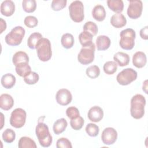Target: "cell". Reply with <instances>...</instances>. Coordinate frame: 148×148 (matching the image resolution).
<instances>
[{"instance_id":"cell-1","label":"cell","mask_w":148,"mask_h":148,"mask_svg":"<svg viewBox=\"0 0 148 148\" xmlns=\"http://www.w3.org/2000/svg\"><path fill=\"white\" fill-rule=\"evenodd\" d=\"M146 99L141 94L134 95L131 99L130 113L131 116L135 119L142 118L145 114Z\"/></svg>"},{"instance_id":"cell-2","label":"cell","mask_w":148,"mask_h":148,"mask_svg":"<svg viewBox=\"0 0 148 148\" xmlns=\"http://www.w3.org/2000/svg\"><path fill=\"white\" fill-rule=\"evenodd\" d=\"M35 133L38 141L42 147H48L52 143L51 135L48 126L43 122H39L35 128Z\"/></svg>"},{"instance_id":"cell-3","label":"cell","mask_w":148,"mask_h":148,"mask_svg":"<svg viewBox=\"0 0 148 148\" xmlns=\"http://www.w3.org/2000/svg\"><path fill=\"white\" fill-rule=\"evenodd\" d=\"M36 49L37 56L41 61L46 62L50 60L52 56V51L51 43L48 39L42 38L38 43Z\"/></svg>"},{"instance_id":"cell-4","label":"cell","mask_w":148,"mask_h":148,"mask_svg":"<svg viewBox=\"0 0 148 148\" xmlns=\"http://www.w3.org/2000/svg\"><path fill=\"white\" fill-rule=\"evenodd\" d=\"M120 46L124 50H130L135 45L136 37L135 31L132 28H127L122 30L120 34Z\"/></svg>"},{"instance_id":"cell-5","label":"cell","mask_w":148,"mask_h":148,"mask_svg":"<svg viewBox=\"0 0 148 148\" xmlns=\"http://www.w3.org/2000/svg\"><path fill=\"white\" fill-rule=\"evenodd\" d=\"M25 33V31L23 27L16 26L5 36V42L8 45L12 46H18L21 43Z\"/></svg>"},{"instance_id":"cell-6","label":"cell","mask_w":148,"mask_h":148,"mask_svg":"<svg viewBox=\"0 0 148 148\" xmlns=\"http://www.w3.org/2000/svg\"><path fill=\"white\" fill-rule=\"evenodd\" d=\"M69 12L70 17L74 22L80 23L84 20V6L82 1H73L69 6Z\"/></svg>"},{"instance_id":"cell-7","label":"cell","mask_w":148,"mask_h":148,"mask_svg":"<svg viewBox=\"0 0 148 148\" xmlns=\"http://www.w3.org/2000/svg\"><path fill=\"white\" fill-rule=\"evenodd\" d=\"M95 50V46L93 42L88 46L83 47L77 56L78 61L83 65L91 63L94 60Z\"/></svg>"},{"instance_id":"cell-8","label":"cell","mask_w":148,"mask_h":148,"mask_svg":"<svg viewBox=\"0 0 148 148\" xmlns=\"http://www.w3.org/2000/svg\"><path fill=\"white\" fill-rule=\"evenodd\" d=\"M138 73L132 68H126L118 73L116 77L117 82L122 86H127L131 84L137 78Z\"/></svg>"},{"instance_id":"cell-9","label":"cell","mask_w":148,"mask_h":148,"mask_svg":"<svg viewBox=\"0 0 148 148\" xmlns=\"http://www.w3.org/2000/svg\"><path fill=\"white\" fill-rule=\"evenodd\" d=\"M26 117L27 113L25 110L22 108H16L11 113L10 124L14 128H21L25 123Z\"/></svg>"},{"instance_id":"cell-10","label":"cell","mask_w":148,"mask_h":148,"mask_svg":"<svg viewBox=\"0 0 148 148\" xmlns=\"http://www.w3.org/2000/svg\"><path fill=\"white\" fill-rule=\"evenodd\" d=\"M143 10V3L140 0H131L127 9V15L132 19H137L140 17Z\"/></svg>"},{"instance_id":"cell-11","label":"cell","mask_w":148,"mask_h":148,"mask_svg":"<svg viewBox=\"0 0 148 148\" xmlns=\"http://www.w3.org/2000/svg\"><path fill=\"white\" fill-rule=\"evenodd\" d=\"M117 138V132L116 130L112 127H107L105 128L101 134V139L102 142L106 145H110L114 143Z\"/></svg>"},{"instance_id":"cell-12","label":"cell","mask_w":148,"mask_h":148,"mask_svg":"<svg viewBox=\"0 0 148 148\" xmlns=\"http://www.w3.org/2000/svg\"><path fill=\"white\" fill-rule=\"evenodd\" d=\"M56 99L57 102L62 106H66L69 104L72 100L71 92L66 88L60 89L56 93Z\"/></svg>"},{"instance_id":"cell-13","label":"cell","mask_w":148,"mask_h":148,"mask_svg":"<svg viewBox=\"0 0 148 148\" xmlns=\"http://www.w3.org/2000/svg\"><path fill=\"white\" fill-rule=\"evenodd\" d=\"M87 116L90 121L94 123H98L103 119V111L101 107L94 106L89 109Z\"/></svg>"},{"instance_id":"cell-14","label":"cell","mask_w":148,"mask_h":148,"mask_svg":"<svg viewBox=\"0 0 148 148\" xmlns=\"http://www.w3.org/2000/svg\"><path fill=\"white\" fill-rule=\"evenodd\" d=\"M0 9L2 15L9 17L13 15L15 11V5L12 1L6 0L2 2Z\"/></svg>"},{"instance_id":"cell-15","label":"cell","mask_w":148,"mask_h":148,"mask_svg":"<svg viewBox=\"0 0 148 148\" xmlns=\"http://www.w3.org/2000/svg\"><path fill=\"white\" fill-rule=\"evenodd\" d=\"M147 62V57L145 53L142 51L136 52L132 57V64L138 68H142L145 66Z\"/></svg>"},{"instance_id":"cell-16","label":"cell","mask_w":148,"mask_h":148,"mask_svg":"<svg viewBox=\"0 0 148 148\" xmlns=\"http://www.w3.org/2000/svg\"><path fill=\"white\" fill-rule=\"evenodd\" d=\"M14 105L13 97L8 94H2L0 96V108L4 110L11 109Z\"/></svg>"},{"instance_id":"cell-17","label":"cell","mask_w":148,"mask_h":148,"mask_svg":"<svg viewBox=\"0 0 148 148\" xmlns=\"http://www.w3.org/2000/svg\"><path fill=\"white\" fill-rule=\"evenodd\" d=\"M110 24L116 28H122L127 24V20L125 16L121 13H115L110 18Z\"/></svg>"},{"instance_id":"cell-18","label":"cell","mask_w":148,"mask_h":148,"mask_svg":"<svg viewBox=\"0 0 148 148\" xmlns=\"http://www.w3.org/2000/svg\"><path fill=\"white\" fill-rule=\"evenodd\" d=\"M110 39L106 35H99L96 39V46L98 50H106L110 46Z\"/></svg>"},{"instance_id":"cell-19","label":"cell","mask_w":148,"mask_h":148,"mask_svg":"<svg viewBox=\"0 0 148 148\" xmlns=\"http://www.w3.org/2000/svg\"><path fill=\"white\" fill-rule=\"evenodd\" d=\"M114 62L120 66H124L128 65L130 60V57L127 53L119 51L114 54L113 56Z\"/></svg>"},{"instance_id":"cell-20","label":"cell","mask_w":148,"mask_h":148,"mask_svg":"<svg viewBox=\"0 0 148 148\" xmlns=\"http://www.w3.org/2000/svg\"><path fill=\"white\" fill-rule=\"evenodd\" d=\"M93 18L98 21H102L106 17V11L104 7L101 5H95L92 10Z\"/></svg>"},{"instance_id":"cell-21","label":"cell","mask_w":148,"mask_h":148,"mask_svg":"<svg viewBox=\"0 0 148 148\" xmlns=\"http://www.w3.org/2000/svg\"><path fill=\"white\" fill-rule=\"evenodd\" d=\"M16 81V77L13 75L12 73H6L2 76L1 83L4 88L10 89L14 86Z\"/></svg>"},{"instance_id":"cell-22","label":"cell","mask_w":148,"mask_h":148,"mask_svg":"<svg viewBox=\"0 0 148 148\" xmlns=\"http://www.w3.org/2000/svg\"><path fill=\"white\" fill-rule=\"evenodd\" d=\"M68 125V123L64 118L57 120L53 126V132L56 135H59L63 132Z\"/></svg>"},{"instance_id":"cell-23","label":"cell","mask_w":148,"mask_h":148,"mask_svg":"<svg viewBox=\"0 0 148 148\" xmlns=\"http://www.w3.org/2000/svg\"><path fill=\"white\" fill-rule=\"evenodd\" d=\"M107 5L111 10L117 13H121L124 9V3L122 0H108Z\"/></svg>"},{"instance_id":"cell-24","label":"cell","mask_w":148,"mask_h":148,"mask_svg":"<svg viewBox=\"0 0 148 148\" xmlns=\"http://www.w3.org/2000/svg\"><path fill=\"white\" fill-rule=\"evenodd\" d=\"M12 62L16 66L17 65L21 62H29V57L25 52L18 51L13 55Z\"/></svg>"},{"instance_id":"cell-25","label":"cell","mask_w":148,"mask_h":148,"mask_svg":"<svg viewBox=\"0 0 148 148\" xmlns=\"http://www.w3.org/2000/svg\"><path fill=\"white\" fill-rule=\"evenodd\" d=\"M18 147L19 148H36L37 146L35 141L31 138L23 136L18 140Z\"/></svg>"},{"instance_id":"cell-26","label":"cell","mask_w":148,"mask_h":148,"mask_svg":"<svg viewBox=\"0 0 148 148\" xmlns=\"http://www.w3.org/2000/svg\"><path fill=\"white\" fill-rule=\"evenodd\" d=\"M16 72L17 74L21 76L24 77L31 71V68L28 62H21L16 66Z\"/></svg>"},{"instance_id":"cell-27","label":"cell","mask_w":148,"mask_h":148,"mask_svg":"<svg viewBox=\"0 0 148 148\" xmlns=\"http://www.w3.org/2000/svg\"><path fill=\"white\" fill-rule=\"evenodd\" d=\"M93 36L88 32L83 31L79 35V40L83 47H87L90 46L92 42Z\"/></svg>"},{"instance_id":"cell-28","label":"cell","mask_w":148,"mask_h":148,"mask_svg":"<svg viewBox=\"0 0 148 148\" xmlns=\"http://www.w3.org/2000/svg\"><path fill=\"white\" fill-rule=\"evenodd\" d=\"M43 38L41 34L34 32L31 34L28 38L27 45L31 49H35L39 41Z\"/></svg>"},{"instance_id":"cell-29","label":"cell","mask_w":148,"mask_h":148,"mask_svg":"<svg viewBox=\"0 0 148 148\" xmlns=\"http://www.w3.org/2000/svg\"><path fill=\"white\" fill-rule=\"evenodd\" d=\"M61 43L62 46L66 49H71L74 45V38L71 34H64L61 39Z\"/></svg>"},{"instance_id":"cell-30","label":"cell","mask_w":148,"mask_h":148,"mask_svg":"<svg viewBox=\"0 0 148 148\" xmlns=\"http://www.w3.org/2000/svg\"><path fill=\"white\" fill-rule=\"evenodd\" d=\"M104 72L107 75H113L117 69V64L116 62L109 61L105 62L103 66Z\"/></svg>"},{"instance_id":"cell-31","label":"cell","mask_w":148,"mask_h":148,"mask_svg":"<svg viewBox=\"0 0 148 148\" xmlns=\"http://www.w3.org/2000/svg\"><path fill=\"white\" fill-rule=\"evenodd\" d=\"M23 10L27 13H32L36 8V3L35 0H23L22 2Z\"/></svg>"},{"instance_id":"cell-32","label":"cell","mask_w":148,"mask_h":148,"mask_svg":"<svg viewBox=\"0 0 148 148\" xmlns=\"http://www.w3.org/2000/svg\"><path fill=\"white\" fill-rule=\"evenodd\" d=\"M2 137L5 142L11 143L16 138V134L13 130L10 128H7L3 132Z\"/></svg>"},{"instance_id":"cell-33","label":"cell","mask_w":148,"mask_h":148,"mask_svg":"<svg viewBox=\"0 0 148 148\" xmlns=\"http://www.w3.org/2000/svg\"><path fill=\"white\" fill-rule=\"evenodd\" d=\"M39 75L37 73L32 71L24 77V81L25 83L30 85L36 84L39 81Z\"/></svg>"},{"instance_id":"cell-34","label":"cell","mask_w":148,"mask_h":148,"mask_svg":"<svg viewBox=\"0 0 148 148\" xmlns=\"http://www.w3.org/2000/svg\"><path fill=\"white\" fill-rule=\"evenodd\" d=\"M86 133L91 137L97 136L99 132V127L94 123H88L85 128Z\"/></svg>"},{"instance_id":"cell-35","label":"cell","mask_w":148,"mask_h":148,"mask_svg":"<svg viewBox=\"0 0 148 148\" xmlns=\"http://www.w3.org/2000/svg\"><path fill=\"white\" fill-rule=\"evenodd\" d=\"M86 75L91 79L98 77L100 75V69L97 65H91L88 67L86 71Z\"/></svg>"},{"instance_id":"cell-36","label":"cell","mask_w":148,"mask_h":148,"mask_svg":"<svg viewBox=\"0 0 148 148\" xmlns=\"http://www.w3.org/2000/svg\"><path fill=\"white\" fill-rule=\"evenodd\" d=\"M83 31L90 32L92 36H95L98 33V27L97 24L92 21L86 22L83 26Z\"/></svg>"},{"instance_id":"cell-37","label":"cell","mask_w":148,"mask_h":148,"mask_svg":"<svg viewBox=\"0 0 148 148\" xmlns=\"http://www.w3.org/2000/svg\"><path fill=\"white\" fill-rule=\"evenodd\" d=\"M84 120L82 117L79 116L78 117L71 120L70 125L72 129L75 130H80L83 126Z\"/></svg>"},{"instance_id":"cell-38","label":"cell","mask_w":148,"mask_h":148,"mask_svg":"<svg viewBox=\"0 0 148 148\" xmlns=\"http://www.w3.org/2000/svg\"><path fill=\"white\" fill-rule=\"evenodd\" d=\"M66 0H53L51 4V9L54 11H60L66 5Z\"/></svg>"},{"instance_id":"cell-39","label":"cell","mask_w":148,"mask_h":148,"mask_svg":"<svg viewBox=\"0 0 148 148\" xmlns=\"http://www.w3.org/2000/svg\"><path fill=\"white\" fill-rule=\"evenodd\" d=\"M24 23L25 26L28 28H34L37 26L38 24V20L35 16H28L24 18Z\"/></svg>"},{"instance_id":"cell-40","label":"cell","mask_w":148,"mask_h":148,"mask_svg":"<svg viewBox=\"0 0 148 148\" xmlns=\"http://www.w3.org/2000/svg\"><path fill=\"white\" fill-rule=\"evenodd\" d=\"M66 114L67 117L71 120L76 119L80 116L79 109L75 106H71L66 109Z\"/></svg>"},{"instance_id":"cell-41","label":"cell","mask_w":148,"mask_h":148,"mask_svg":"<svg viewBox=\"0 0 148 148\" xmlns=\"http://www.w3.org/2000/svg\"><path fill=\"white\" fill-rule=\"evenodd\" d=\"M57 148H72V146L69 140L66 138H59L56 143Z\"/></svg>"},{"instance_id":"cell-42","label":"cell","mask_w":148,"mask_h":148,"mask_svg":"<svg viewBox=\"0 0 148 148\" xmlns=\"http://www.w3.org/2000/svg\"><path fill=\"white\" fill-rule=\"evenodd\" d=\"M148 26H145L143 28H142L140 31V36L142 39L144 40H147L148 39Z\"/></svg>"},{"instance_id":"cell-43","label":"cell","mask_w":148,"mask_h":148,"mask_svg":"<svg viewBox=\"0 0 148 148\" xmlns=\"http://www.w3.org/2000/svg\"><path fill=\"white\" fill-rule=\"evenodd\" d=\"M1 31L0 34H2L3 31L6 29V23L5 20H3L2 18H1Z\"/></svg>"},{"instance_id":"cell-44","label":"cell","mask_w":148,"mask_h":148,"mask_svg":"<svg viewBox=\"0 0 148 148\" xmlns=\"http://www.w3.org/2000/svg\"><path fill=\"white\" fill-rule=\"evenodd\" d=\"M147 80H146L145 82H144V83H143V87H142V89H143V90L145 92V93L146 94H147Z\"/></svg>"}]
</instances>
